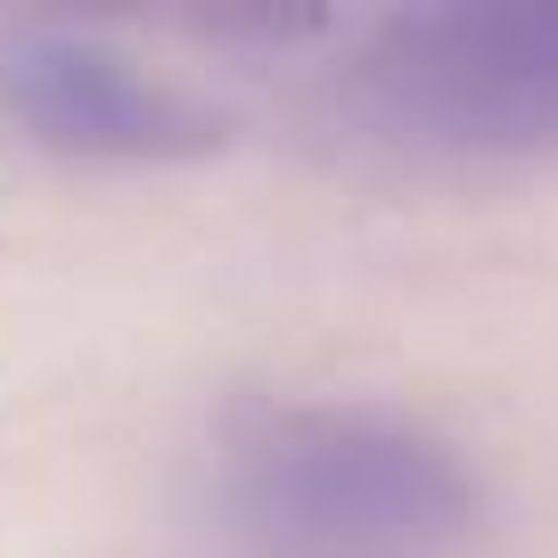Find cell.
Segmentation results:
<instances>
[{
  "instance_id": "1",
  "label": "cell",
  "mask_w": 558,
  "mask_h": 558,
  "mask_svg": "<svg viewBox=\"0 0 558 558\" xmlns=\"http://www.w3.org/2000/svg\"><path fill=\"white\" fill-rule=\"evenodd\" d=\"M476 509L469 460L378 402H271L214 452V525L239 558H460Z\"/></svg>"
},
{
  "instance_id": "2",
  "label": "cell",
  "mask_w": 558,
  "mask_h": 558,
  "mask_svg": "<svg viewBox=\"0 0 558 558\" xmlns=\"http://www.w3.org/2000/svg\"><path fill=\"white\" fill-rule=\"evenodd\" d=\"M320 116L353 148L411 165L558 157V0L369 17L320 83Z\"/></svg>"
},
{
  "instance_id": "3",
  "label": "cell",
  "mask_w": 558,
  "mask_h": 558,
  "mask_svg": "<svg viewBox=\"0 0 558 558\" xmlns=\"http://www.w3.org/2000/svg\"><path fill=\"white\" fill-rule=\"evenodd\" d=\"M0 99L50 157L83 165H190L222 148V116L197 90L90 34H25L0 58Z\"/></svg>"
}]
</instances>
